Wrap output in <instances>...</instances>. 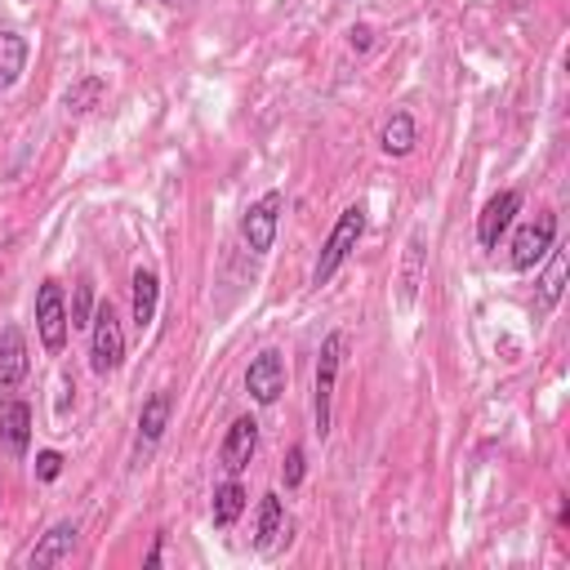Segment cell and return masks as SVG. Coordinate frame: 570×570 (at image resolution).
Segmentation results:
<instances>
[{"label":"cell","mask_w":570,"mask_h":570,"mask_svg":"<svg viewBox=\"0 0 570 570\" xmlns=\"http://www.w3.org/2000/svg\"><path fill=\"white\" fill-rule=\"evenodd\" d=\"M347 352V334L334 330L325 334L321 352H316V383H312V432L325 441L330 436V405H334V387H338V365Z\"/></svg>","instance_id":"6da1fadb"},{"label":"cell","mask_w":570,"mask_h":570,"mask_svg":"<svg viewBox=\"0 0 570 570\" xmlns=\"http://www.w3.org/2000/svg\"><path fill=\"white\" fill-rule=\"evenodd\" d=\"M361 236H365V205L356 200V205H347V209L338 214V223L330 227V236H325V245H321V254H316V267H312V285H316V289L330 285V276L347 263V254L356 249Z\"/></svg>","instance_id":"7a4b0ae2"},{"label":"cell","mask_w":570,"mask_h":570,"mask_svg":"<svg viewBox=\"0 0 570 570\" xmlns=\"http://www.w3.org/2000/svg\"><path fill=\"white\" fill-rule=\"evenodd\" d=\"M89 365L94 374H116L125 365V325L107 298L89 316Z\"/></svg>","instance_id":"3957f363"},{"label":"cell","mask_w":570,"mask_h":570,"mask_svg":"<svg viewBox=\"0 0 570 570\" xmlns=\"http://www.w3.org/2000/svg\"><path fill=\"white\" fill-rule=\"evenodd\" d=\"M552 245H557V214H552V209H539L530 223L517 227L512 249H508V267H512V272H530Z\"/></svg>","instance_id":"277c9868"},{"label":"cell","mask_w":570,"mask_h":570,"mask_svg":"<svg viewBox=\"0 0 570 570\" xmlns=\"http://www.w3.org/2000/svg\"><path fill=\"white\" fill-rule=\"evenodd\" d=\"M67 330H71V316H67V298H62V285L58 281H45L36 289V334H40V347L49 356H58L67 347Z\"/></svg>","instance_id":"5b68a950"},{"label":"cell","mask_w":570,"mask_h":570,"mask_svg":"<svg viewBox=\"0 0 570 570\" xmlns=\"http://www.w3.org/2000/svg\"><path fill=\"white\" fill-rule=\"evenodd\" d=\"M281 209H285V196L281 191H263L245 214H240V240L249 254H267L272 240H276V227H281Z\"/></svg>","instance_id":"8992f818"},{"label":"cell","mask_w":570,"mask_h":570,"mask_svg":"<svg viewBox=\"0 0 570 570\" xmlns=\"http://www.w3.org/2000/svg\"><path fill=\"white\" fill-rule=\"evenodd\" d=\"M169 410H174L169 392H151V396L142 401V414H138V436H134V454H129V468H142V463L151 459V450L160 445V436H165V428H169Z\"/></svg>","instance_id":"52a82bcc"},{"label":"cell","mask_w":570,"mask_h":570,"mask_svg":"<svg viewBox=\"0 0 570 570\" xmlns=\"http://www.w3.org/2000/svg\"><path fill=\"white\" fill-rule=\"evenodd\" d=\"M245 392H249V401H258V405H272V401L285 392V361H281L276 347H263V352L245 365Z\"/></svg>","instance_id":"ba28073f"},{"label":"cell","mask_w":570,"mask_h":570,"mask_svg":"<svg viewBox=\"0 0 570 570\" xmlns=\"http://www.w3.org/2000/svg\"><path fill=\"white\" fill-rule=\"evenodd\" d=\"M254 450H258V419H254V414L232 419V428L223 432V445H218V463H223V472H227V476H240V472L249 468Z\"/></svg>","instance_id":"9c48e42d"},{"label":"cell","mask_w":570,"mask_h":570,"mask_svg":"<svg viewBox=\"0 0 570 570\" xmlns=\"http://www.w3.org/2000/svg\"><path fill=\"white\" fill-rule=\"evenodd\" d=\"M27 370H31L27 338H22L18 325H4V330H0V401H9V396L27 383Z\"/></svg>","instance_id":"30bf717a"},{"label":"cell","mask_w":570,"mask_h":570,"mask_svg":"<svg viewBox=\"0 0 570 570\" xmlns=\"http://www.w3.org/2000/svg\"><path fill=\"white\" fill-rule=\"evenodd\" d=\"M517 209H521V191H494L490 200H485V209L476 214V240H481V249H494L499 245V236L512 227V218H517Z\"/></svg>","instance_id":"8fae6325"},{"label":"cell","mask_w":570,"mask_h":570,"mask_svg":"<svg viewBox=\"0 0 570 570\" xmlns=\"http://www.w3.org/2000/svg\"><path fill=\"white\" fill-rule=\"evenodd\" d=\"M76 521H58V525H49L45 534H40V543L27 552V566L31 570H45V566H58V561H67L71 552H76Z\"/></svg>","instance_id":"7c38bea8"},{"label":"cell","mask_w":570,"mask_h":570,"mask_svg":"<svg viewBox=\"0 0 570 570\" xmlns=\"http://www.w3.org/2000/svg\"><path fill=\"white\" fill-rule=\"evenodd\" d=\"M0 445H4L13 459H22L27 445H31V405L18 401V396L0 401Z\"/></svg>","instance_id":"4fadbf2b"},{"label":"cell","mask_w":570,"mask_h":570,"mask_svg":"<svg viewBox=\"0 0 570 570\" xmlns=\"http://www.w3.org/2000/svg\"><path fill=\"white\" fill-rule=\"evenodd\" d=\"M423 258H428V249H423V227H414L410 232V240H405V258H401V289H396V303L401 307H414V298H419V285H423Z\"/></svg>","instance_id":"5bb4252c"},{"label":"cell","mask_w":570,"mask_h":570,"mask_svg":"<svg viewBox=\"0 0 570 570\" xmlns=\"http://www.w3.org/2000/svg\"><path fill=\"white\" fill-rule=\"evenodd\" d=\"M289 521H285V503L281 494H263L258 499V521H254V548L258 552H272L281 539H285Z\"/></svg>","instance_id":"9a60e30c"},{"label":"cell","mask_w":570,"mask_h":570,"mask_svg":"<svg viewBox=\"0 0 570 570\" xmlns=\"http://www.w3.org/2000/svg\"><path fill=\"white\" fill-rule=\"evenodd\" d=\"M134 330L142 334V330H151V321H156V303H160V281H156V272L151 267H134Z\"/></svg>","instance_id":"2e32d148"},{"label":"cell","mask_w":570,"mask_h":570,"mask_svg":"<svg viewBox=\"0 0 570 570\" xmlns=\"http://www.w3.org/2000/svg\"><path fill=\"white\" fill-rule=\"evenodd\" d=\"M552 258H548V272L539 276V294H534V316H548L557 303H561V294H566V249H548Z\"/></svg>","instance_id":"e0dca14e"},{"label":"cell","mask_w":570,"mask_h":570,"mask_svg":"<svg viewBox=\"0 0 570 570\" xmlns=\"http://www.w3.org/2000/svg\"><path fill=\"white\" fill-rule=\"evenodd\" d=\"M414 142H419L414 116H410V111H392V116L383 120V129H379V147H383L387 156H410Z\"/></svg>","instance_id":"ac0fdd59"},{"label":"cell","mask_w":570,"mask_h":570,"mask_svg":"<svg viewBox=\"0 0 570 570\" xmlns=\"http://www.w3.org/2000/svg\"><path fill=\"white\" fill-rule=\"evenodd\" d=\"M240 512H245V485H240L236 476H227V481L214 490L209 517H214V525H218V530H232V525L240 521Z\"/></svg>","instance_id":"d6986e66"},{"label":"cell","mask_w":570,"mask_h":570,"mask_svg":"<svg viewBox=\"0 0 570 570\" xmlns=\"http://www.w3.org/2000/svg\"><path fill=\"white\" fill-rule=\"evenodd\" d=\"M22 71H27V36L0 31V89L18 85Z\"/></svg>","instance_id":"ffe728a7"},{"label":"cell","mask_w":570,"mask_h":570,"mask_svg":"<svg viewBox=\"0 0 570 570\" xmlns=\"http://www.w3.org/2000/svg\"><path fill=\"white\" fill-rule=\"evenodd\" d=\"M107 94V80L102 76H80L67 94H62V107L71 111V116H85V111H94L98 107V98Z\"/></svg>","instance_id":"44dd1931"},{"label":"cell","mask_w":570,"mask_h":570,"mask_svg":"<svg viewBox=\"0 0 570 570\" xmlns=\"http://www.w3.org/2000/svg\"><path fill=\"white\" fill-rule=\"evenodd\" d=\"M71 330H80V325H89V316H94V285L89 281H76V298H71Z\"/></svg>","instance_id":"7402d4cb"},{"label":"cell","mask_w":570,"mask_h":570,"mask_svg":"<svg viewBox=\"0 0 570 570\" xmlns=\"http://www.w3.org/2000/svg\"><path fill=\"white\" fill-rule=\"evenodd\" d=\"M303 468H307L303 445H289V454H285V463H281V481H285V490H298V485H303Z\"/></svg>","instance_id":"603a6c76"},{"label":"cell","mask_w":570,"mask_h":570,"mask_svg":"<svg viewBox=\"0 0 570 570\" xmlns=\"http://www.w3.org/2000/svg\"><path fill=\"white\" fill-rule=\"evenodd\" d=\"M58 472H62V454L58 450H40L36 454V476L40 481H58Z\"/></svg>","instance_id":"cb8c5ba5"},{"label":"cell","mask_w":570,"mask_h":570,"mask_svg":"<svg viewBox=\"0 0 570 570\" xmlns=\"http://www.w3.org/2000/svg\"><path fill=\"white\" fill-rule=\"evenodd\" d=\"M160 552H165V530L151 534V548H147V557H142V570H156V566H160Z\"/></svg>","instance_id":"d4e9b609"},{"label":"cell","mask_w":570,"mask_h":570,"mask_svg":"<svg viewBox=\"0 0 570 570\" xmlns=\"http://www.w3.org/2000/svg\"><path fill=\"white\" fill-rule=\"evenodd\" d=\"M347 45H352V49H370V27H352V31H347Z\"/></svg>","instance_id":"484cf974"},{"label":"cell","mask_w":570,"mask_h":570,"mask_svg":"<svg viewBox=\"0 0 570 570\" xmlns=\"http://www.w3.org/2000/svg\"><path fill=\"white\" fill-rule=\"evenodd\" d=\"M156 4H169L174 9V4H187V0H156Z\"/></svg>","instance_id":"4316f807"}]
</instances>
